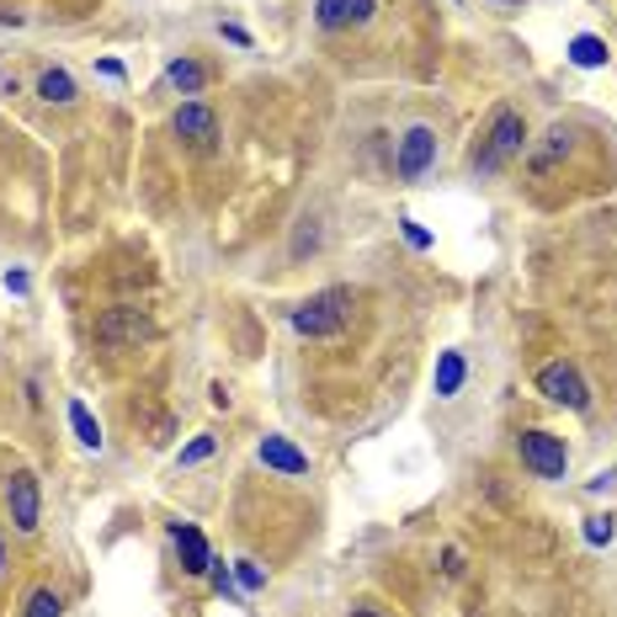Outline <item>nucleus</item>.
I'll list each match as a JSON object with an SVG mask.
<instances>
[{
    "label": "nucleus",
    "mask_w": 617,
    "mask_h": 617,
    "mask_svg": "<svg viewBox=\"0 0 617 617\" xmlns=\"http://www.w3.org/2000/svg\"><path fill=\"white\" fill-rule=\"evenodd\" d=\"M522 150H527V118L511 112V107H500L490 118V128H485V139L468 150V165H474L479 176H495V171H506Z\"/></svg>",
    "instance_id": "1"
},
{
    "label": "nucleus",
    "mask_w": 617,
    "mask_h": 617,
    "mask_svg": "<svg viewBox=\"0 0 617 617\" xmlns=\"http://www.w3.org/2000/svg\"><path fill=\"white\" fill-rule=\"evenodd\" d=\"M351 288H325V293H308L304 304L288 314V325L299 331V336H308V340H331V336H340L346 325H351Z\"/></svg>",
    "instance_id": "2"
},
{
    "label": "nucleus",
    "mask_w": 617,
    "mask_h": 617,
    "mask_svg": "<svg viewBox=\"0 0 617 617\" xmlns=\"http://www.w3.org/2000/svg\"><path fill=\"white\" fill-rule=\"evenodd\" d=\"M517 453H522V463L538 479H564V474H570V447H564V436L543 432V426H532V432L517 436Z\"/></svg>",
    "instance_id": "3"
},
{
    "label": "nucleus",
    "mask_w": 617,
    "mask_h": 617,
    "mask_svg": "<svg viewBox=\"0 0 617 617\" xmlns=\"http://www.w3.org/2000/svg\"><path fill=\"white\" fill-rule=\"evenodd\" d=\"M538 394L549 404H564V410H591V389H586V378H581V368L575 362H543L538 368Z\"/></svg>",
    "instance_id": "4"
},
{
    "label": "nucleus",
    "mask_w": 617,
    "mask_h": 617,
    "mask_svg": "<svg viewBox=\"0 0 617 617\" xmlns=\"http://www.w3.org/2000/svg\"><path fill=\"white\" fill-rule=\"evenodd\" d=\"M6 517H11V527H17L22 538H32L37 522H43V490H37V474H32V468H17V474L6 479Z\"/></svg>",
    "instance_id": "5"
},
{
    "label": "nucleus",
    "mask_w": 617,
    "mask_h": 617,
    "mask_svg": "<svg viewBox=\"0 0 617 617\" xmlns=\"http://www.w3.org/2000/svg\"><path fill=\"white\" fill-rule=\"evenodd\" d=\"M171 128H176V139H182L186 150H197V154L218 150V118H214L208 101H182L176 118H171Z\"/></svg>",
    "instance_id": "6"
},
{
    "label": "nucleus",
    "mask_w": 617,
    "mask_h": 617,
    "mask_svg": "<svg viewBox=\"0 0 617 617\" xmlns=\"http://www.w3.org/2000/svg\"><path fill=\"white\" fill-rule=\"evenodd\" d=\"M432 160H436V133L432 128L426 123L404 128L400 150H394V176H400V182H421V176L432 171Z\"/></svg>",
    "instance_id": "7"
},
{
    "label": "nucleus",
    "mask_w": 617,
    "mask_h": 617,
    "mask_svg": "<svg viewBox=\"0 0 617 617\" xmlns=\"http://www.w3.org/2000/svg\"><path fill=\"white\" fill-rule=\"evenodd\" d=\"M372 17H378V0H314V22L325 32L368 28Z\"/></svg>",
    "instance_id": "8"
},
{
    "label": "nucleus",
    "mask_w": 617,
    "mask_h": 617,
    "mask_svg": "<svg viewBox=\"0 0 617 617\" xmlns=\"http://www.w3.org/2000/svg\"><path fill=\"white\" fill-rule=\"evenodd\" d=\"M144 336H150V320L139 308H107L96 320V340L101 346H133V340H144Z\"/></svg>",
    "instance_id": "9"
},
{
    "label": "nucleus",
    "mask_w": 617,
    "mask_h": 617,
    "mask_svg": "<svg viewBox=\"0 0 617 617\" xmlns=\"http://www.w3.org/2000/svg\"><path fill=\"white\" fill-rule=\"evenodd\" d=\"M171 543H176V554H182L186 575H208V570H214V549H208V538L192 522H171Z\"/></svg>",
    "instance_id": "10"
},
{
    "label": "nucleus",
    "mask_w": 617,
    "mask_h": 617,
    "mask_svg": "<svg viewBox=\"0 0 617 617\" xmlns=\"http://www.w3.org/2000/svg\"><path fill=\"white\" fill-rule=\"evenodd\" d=\"M256 458L267 463V468H278V474H288V479H299V474H308V453H299L288 436H261V447H256Z\"/></svg>",
    "instance_id": "11"
},
{
    "label": "nucleus",
    "mask_w": 617,
    "mask_h": 617,
    "mask_svg": "<svg viewBox=\"0 0 617 617\" xmlns=\"http://www.w3.org/2000/svg\"><path fill=\"white\" fill-rule=\"evenodd\" d=\"M165 86H176L182 96H203L208 75H203V64H197V59H171V64H165Z\"/></svg>",
    "instance_id": "12"
},
{
    "label": "nucleus",
    "mask_w": 617,
    "mask_h": 617,
    "mask_svg": "<svg viewBox=\"0 0 617 617\" xmlns=\"http://www.w3.org/2000/svg\"><path fill=\"white\" fill-rule=\"evenodd\" d=\"M37 96H43L48 107H69V101H75V75H69V69H43V75H37Z\"/></svg>",
    "instance_id": "13"
},
{
    "label": "nucleus",
    "mask_w": 617,
    "mask_h": 617,
    "mask_svg": "<svg viewBox=\"0 0 617 617\" xmlns=\"http://www.w3.org/2000/svg\"><path fill=\"white\" fill-rule=\"evenodd\" d=\"M463 351H442V357H436V400H453V394H458L463 389Z\"/></svg>",
    "instance_id": "14"
},
{
    "label": "nucleus",
    "mask_w": 617,
    "mask_h": 617,
    "mask_svg": "<svg viewBox=\"0 0 617 617\" xmlns=\"http://www.w3.org/2000/svg\"><path fill=\"white\" fill-rule=\"evenodd\" d=\"M69 432H75V442H80V447H91V453H101V442H107V436H101V426H96V415L80 400H69Z\"/></svg>",
    "instance_id": "15"
},
{
    "label": "nucleus",
    "mask_w": 617,
    "mask_h": 617,
    "mask_svg": "<svg viewBox=\"0 0 617 617\" xmlns=\"http://www.w3.org/2000/svg\"><path fill=\"white\" fill-rule=\"evenodd\" d=\"M607 59H613V54H607V43H602V37H591V32H581V37L570 43V64H575V69H602Z\"/></svg>",
    "instance_id": "16"
},
{
    "label": "nucleus",
    "mask_w": 617,
    "mask_h": 617,
    "mask_svg": "<svg viewBox=\"0 0 617 617\" xmlns=\"http://www.w3.org/2000/svg\"><path fill=\"white\" fill-rule=\"evenodd\" d=\"M543 139H549V144H543V150H538V160H532L538 171H549V165H554L559 154H570V150H575V133H570L564 123H559V128H549Z\"/></svg>",
    "instance_id": "17"
},
{
    "label": "nucleus",
    "mask_w": 617,
    "mask_h": 617,
    "mask_svg": "<svg viewBox=\"0 0 617 617\" xmlns=\"http://www.w3.org/2000/svg\"><path fill=\"white\" fill-rule=\"evenodd\" d=\"M22 617H64V602H59V591H48V586H37L28 596V613Z\"/></svg>",
    "instance_id": "18"
},
{
    "label": "nucleus",
    "mask_w": 617,
    "mask_h": 617,
    "mask_svg": "<svg viewBox=\"0 0 617 617\" xmlns=\"http://www.w3.org/2000/svg\"><path fill=\"white\" fill-rule=\"evenodd\" d=\"M235 586L240 591H267V570L256 559H235Z\"/></svg>",
    "instance_id": "19"
},
{
    "label": "nucleus",
    "mask_w": 617,
    "mask_h": 617,
    "mask_svg": "<svg viewBox=\"0 0 617 617\" xmlns=\"http://www.w3.org/2000/svg\"><path fill=\"white\" fill-rule=\"evenodd\" d=\"M214 447H218V436H192V442H186L182 447V468H192V463H203V458H214Z\"/></svg>",
    "instance_id": "20"
},
{
    "label": "nucleus",
    "mask_w": 617,
    "mask_h": 617,
    "mask_svg": "<svg viewBox=\"0 0 617 617\" xmlns=\"http://www.w3.org/2000/svg\"><path fill=\"white\" fill-rule=\"evenodd\" d=\"M613 517H586V543L591 549H602V543H613Z\"/></svg>",
    "instance_id": "21"
},
{
    "label": "nucleus",
    "mask_w": 617,
    "mask_h": 617,
    "mask_svg": "<svg viewBox=\"0 0 617 617\" xmlns=\"http://www.w3.org/2000/svg\"><path fill=\"white\" fill-rule=\"evenodd\" d=\"M400 224H404V240H410L415 250H426V246H432V235H426V229H421L415 218H400Z\"/></svg>",
    "instance_id": "22"
},
{
    "label": "nucleus",
    "mask_w": 617,
    "mask_h": 617,
    "mask_svg": "<svg viewBox=\"0 0 617 617\" xmlns=\"http://www.w3.org/2000/svg\"><path fill=\"white\" fill-rule=\"evenodd\" d=\"M28 288H32V278H28V272H6V293H17V299H22Z\"/></svg>",
    "instance_id": "23"
},
{
    "label": "nucleus",
    "mask_w": 617,
    "mask_h": 617,
    "mask_svg": "<svg viewBox=\"0 0 617 617\" xmlns=\"http://www.w3.org/2000/svg\"><path fill=\"white\" fill-rule=\"evenodd\" d=\"M218 32H224V37H229L235 48H250V32H246V28H235V22H224V28H218Z\"/></svg>",
    "instance_id": "24"
},
{
    "label": "nucleus",
    "mask_w": 617,
    "mask_h": 617,
    "mask_svg": "<svg viewBox=\"0 0 617 617\" xmlns=\"http://www.w3.org/2000/svg\"><path fill=\"white\" fill-rule=\"evenodd\" d=\"M442 570H447V575H463V554H458V549H447V554H442Z\"/></svg>",
    "instance_id": "25"
},
{
    "label": "nucleus",
    "mask_w": 617,
    "mask_h": 617,
    "mask_svg": "<svg viewBox=\"0 0 617 617\" xmlns=\"http://www.w3.org/2000/svg\"><path fill=\"white\" fill-rule=\"evenodd\" d=\"M208 400H214L218 410H229V389H224V383H214V389H208Z\"/></svg>",
    "instance_id": "26"
},
{
    "label": "nucleus",
    "mask_w": 617,
    "mask_h": 617,
    "mask_svg": "<svg viewBox=\"0 0 617 617\" xmlns=\"http://www.w3.org/2000/svg\"><path fill=\"white\" fill-rule=\"evenodd\" d=\"M351 617H378V613H372V607H357V613H351Z\"/></svg>",
    "instance_id": "27"
},
{
    "label": "nucleus",
    "mask_w": 617,
    "mask_h": 617,
    "mask_svg": "<svg viewBox=\"0 0 617 617\" xmlns=\"http://www.w3.org/2000/svg\"><path fill=\"white\" fill-rule=\"evenodd\" d=\"M500 6H522V0H500Z\"/></svg>",
    "instance_id": "28"
},
{
    "label": "nucleus",
    "mask_w": 617,
    "mask_h": 617,
    "mask_svg": "<svg viewBox=\"0 0 617 617\" xmlns=\"http://www.w3.org/2000/svg\"><path fill=\"white\" fill-rule=\"evenodd\" d=\"M0 564H6V549H0Z\"/></svg>",
    "instance_id": "29"
}]
</instances>
